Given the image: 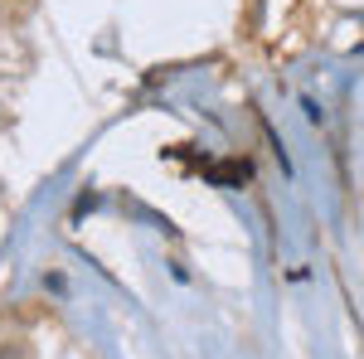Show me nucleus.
Wrapping results in <instances>:
<instances>
[]
</instances>
